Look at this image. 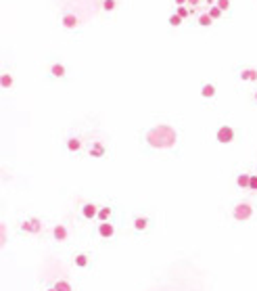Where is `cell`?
<instances>
[{
	"mask_svg": "<svg viewBox=\"0 0 257 291\" xmlns=\"http://www.w3.org/2000/svg\"><path fill=\"white\" fill-rule=\"evenodd\" d=\"M176 13H178L182 19H188V15H190V11H188L186 6H178V8H176Z\"/></svg>",
	"mask_w": 257,
	"mask_h": 291,
	"instance_id": "cell-24",
	"label": "cell"
},
{
	"mask_svg": "<svg viewBox=\"0 0 257 291\" xmlns=\"http://www.w3.org/2000/svg\"><path fill=\"white\" fill-rule=\"evenodd\" d=\"M101 220V222H107V220L111 218V208H101L99 209V216H96Z\"/></svg>",
	"mask_w": 257,
	"mask_h": 291,
	"instance_id": "cell-17",
	"label": "cell"
},
{
	"mask_svg": "<svg viewBox=\"0 0 257 291\" xmlns=\"http://www.w3.org/2000/svg\"><path fill=\"white\" fill-rule=\"evenodd\" d=\"M255 101H257V90H255Z\"/></svg>",
	"mask_w": 257,
	"mask_h": 291,
	"instance_id": "cell-30",
	"label": "cell"
},
{
	"mask_svg": "<svg viewBox=\"0 0 257 291\" xmlns=\"http://www.w3.org/2000/svg\"><path fill=\"white\" fill-rule=\"evenodd\" d=\"M55 289H57V291H72V285H69L67 281H57V283H55Z\"/></svg>",
	"mask_w": 257,
	"mask_h": 291,
	"instance_id": "cell-22",
	"label": "cell"
},
{
	"mask_svg": "<svg viewBox=\"0 0 257 291\" xmlns=\"http://www.w3.org/2000/svg\"><path fill=\"white\" fill-rule=\"evenodd\" d=\"M52 235H55V241H65L67 239V228L63 224H57L55 231H52Z\"/></svg>",
	"mask_w": 257,
	"mask_h": 291,
	"instance_id": "cell-10",
	"label": "cell"
},
{
	"mask_svg": "<svg viewBox=\"0 0 257 291\" xmlns=\"http://www.w3.org/2000/svg\"><path fill=\"white\" fill-rule=\"evenodd\" d=\"M88 153H90V157H103L105 155V145L103 143H94Z\"/></svg>",
	"mask_w": 257,
	"mask_h": 291,
	"instance_id": "cell-12",
	"label": "cell"
},
{
	"mask_svg": "<svg viewBox=\"0 0 257 291\" xmlns=\"http://www.w3.org/2000/svg\"><path fill=\"white\" fill-rule=\"evenodd\" d=\"M21 231H25V233H40L42 231V222L38 218H30V220H25V222L21 224Z\"/></svg>",
	"mask_w": 257,
	"mask_h": 291,
	"instance_id": "cell-4",
	"label": "cell"
},
{
	"mask_svg": "<svg viewBox=\"0 0 257 291\" xmlns=\"http://www.w3.org/2000/svg\"><path fill=\"white\" fill-rule=\"evenodd\" d=\"M249 182H251V174H238L236 184H238L241 189H249Z\"/></svg>",
	"mask_w": 257,
	"mask_h": 291,
	"instance_id": "cell-13",
	"label": "cell"
},
{
	"mask_svg": "<svg viewBox=\"0 0 257 291\" xmlns=\"http://www.w3.org/2000/svg\"><path fill=\"white\" fill-rule=\"evenodd\" d=\"M249 189L257 191V174H251V182H249Z\"/></svg>",
	"mask_w": 257,
	"mask_h": 291,
	"instance_id": "cell-26",
	"label": "cell"
},
{
	"mask_svg": "<svg viewBox=\"0 0 257 291\" xmlns=\"http://www.w3.org/2000/svg\"><path fill=\"white\" fill-rule=\"evenodd\" d=\"M216 6H220L221 11H228V8H230V0H218Z\"/></svg>",
	"mask_w": 257,
	"mask_h": 291,
	"instance_id": "cell-25",
	"label": "cell"
},
{
	"mask_svg": "<svg viewBox=\"0 0 257 291\" xmlns=\"http://www.w3.org/2000/svg\"><path fill=\"white\" fill-rule=\"evenodd\" d=\"M99 209H101V208H96L94 204H86V206L82 208V216L88 218V220H90V218H96V216H99Z\"/></svg>",
	"mask_w": 257,
	"mask_h": 291,
	"instance_id": "cell-5",
	"label": "cell"
},
{
	"mask_svg": "<svg viewBox=\"0 0 257 291\" xmlns=\"http://www.w3.org/2000/svg\"><path fill=\"white\" fill-rule=\"evenodd\" d=\"M199 2H201V0H188V4H190V6H197Z\"/></svg>",
	"mask_w": 257,
	"mask_h": 291,
	"instance_id": "cell-28",
	"label": "cell"
},
{
	"mask_svg": "<svg viewBox=\"0 0 257 291\" xmlns=\"http://www.w3.org/2000/svg\"><path fill=\"white\" fill-rule=\"evenodd\" d=\"M238 76H241V80H245V82H255V80H257V69H253V67H245Z\"/></svg>",
	"mask_w": 257,
	"mask_h": 291,
	"instance_id": "cell-6",
	"label": "cell"
},
{
	"mask_svg": "<svg viewBox=\"0 0 257 291\" xmlns=\"http://www.w3.org/2000/svg\"><path fill=\"white\" fill-rule=\"evenodd\" d=\"M174 2L178 6H186V4H188V0H174Z\"/></svg>",
	"mask_w": 257,
	"mask_h": 291,
	"instance_id": "cell-27",
	"label": "cell"
},
{
	"mask_svg": "<svg viewBox=\"0 0 257 291\" xmlns=\"http://www.w3.org/2000/svg\"><path fill=\"white\" fill-rule=\"evenodd\" d=\"M115 6H117V0H103V8H105L107 13L115 11Z\"/></svg>",
	"mask_w": 257,
	"mask_h": 291,
	"instance_id": "cell-20",
	"label": "cell"
},
{
	"mask_svg": "<svg viewBox=\"0 0 257 291\" xmlns=\"http://www.w3.org/2000/svg\"><path fill=\"white\" fill-rule=\"evenodd\" d=\"M216 138H218V143H221V145L232 143V140H234V128L232 126H221V128H218Z\"/></svg>",
	"mask_w": 257,
	"mask_h": 291,
	"instance_id": "cell-3",
	"label": "cell"
},
{
	"mask_svg": "<svg viewBox=\"0 0 257 291\" xmlns=\"http://www.w3.org/2000/svg\"><path fill=\"white\" fill-rule=\"evenodd\" d=\"M48 291H57V289H55V287H52V289H48Z\"/></svg>",
	"mask_w": 257,
	"mask_h": 291,
	"instance_id": "cell-29",
	"label": "cell"
},
{
	"mask_svg": "<svg viewBox=\"0 0 257 291\" xmlns=\"http://www.w3.org/2000/svg\"><path fill=\"white\" fill-rule=\"evenodd\" d=\"M147 226H148V220L147 218H136L134 220V228H136V231H145Z\"/></svg>",
	"mask_w": 257,
	"mask_h": 291,
	"instance_id": "cell-19",
	"label": "cell"
},
{
	"mask_svg": "<svg viewBox=\"0 0 257 291\" xmlns=\"http://www.w3.org/2000/svg\"><path fill=\"white\" fill-rule=\"evenodd\" d=\"M75 266L77 268H86L88 266V255L86 253H77L75 255Z\"/></svg>",
	"mask_w": 257,
	"mask_h": 291,
	"instance_id": "cell-16",
	"label": "cell"
},
{
	"mask_svg": "<svg viewBox=\"0 0 257 291\" xmlns=\"http://www.w3.org/2000/svg\"><path fill=\"white\" fill-rule=\"evenodd\" d=\"M147 143L155 149H170L176 145V130L167 124H159L147 132Z\"/></svg>",
	"mask_w": 257,
	"mask_h": 291,
	"instance_id": "cell-1",
	"label": "cell"
},
{
	"mask_svg": "<svg viewBox=\"0 0 257 291\" xmlns=\"http://www.w3.org/2000/svg\"><path fill=\"white\" fill-rule=\"evenodd\" d=\"M0 86H2V88H11L13 86V76L11 74H2V78H0Z\"/></svg>",
	"mask_w": 257,
	"mask_h": 291,
	"instance_id": "cell-18",
	"label": "cell"
},
{
	"mask_svg": "<svg viewBox=\"0 0 257 291\" xmlns=\"http://www.w3.org/2000/svg\"><path fill=\"white\" fill-rule=\"evenodd\" d=\"M221 13H224V11H221L220 6H211V8H209V15H211V19H214V21H216V19H220Z\"/></svg>",
	"mask_w": 257,
	"mask_h": 291,
	"instance_id": "cell-23",
	"label": "cell"
},
{
	"mask_svg": "<svg viewBox=\"0 0 257 291\" xmlns=\"http://www.w3.org/2000/svg\"><path fill=\"white\" fill-rule=\"evenodd\" d=\"M50 74L55 76V78H63V76L67 74V69H65V65H63V63H52Z\"/></svg>",
	"mask_w": 257,
	"mask_h": 291,
	"instance_id": "cell-11",
	"label": "cell"
},
{
	"mask_svg": "<svg viewBox=\"0 0 257 291\" xmlns=\"http://www.w3.org/2000/svg\"><path fill=\"white\" fill-rule=\"evenodd\" d=\"M211 23H214V19H211L209 13H203V15L199 17V25H201V28H209Z\"/></svg>",
	"mask_w": 257,
	"mask_h": 291,
	"instance_id": "cell-15",
	"label": "cell"
},
{
	"mask_svg": "<svg viewBox=\"0 0 257 291\" xmlns=\"http://www.w3.org/2000/svg\"><path fill=\"white\" fill-rule=\"evenodd\" d=\"M182 21H184V19H182V17H180L178 13H172V15H170V25H174V28L182 25Z\"/></svg>",
	"mask_w": 257,
	"mask_h": 291,
	"instance_id": "cell-21",
	"label": "cell"
},
{
	"mask_svg": "<svg viewBox=\"0 0 257 291\" xmlns=\"http://www.w3.org/2000/svg\"><path fill=\"white\" fill-rule=\"evenodd\" d=\"M201 96L203 99H214L216 96V86L214 84H203L201 86Z\"/></svg>",
	"mask_w": 257,
	"mask_h": 291,
	"instance_id": "cell-9",
	"label": "cell"
},
{
	"mask_svg": "<svg viewBox=\"0 0 257 291\" xmlns=\"http://www.w3.org/2000/svg\"><path fill=\"white\" fill-rule=\"evenodd\" d=\"M232 216H234V220H238V222H245V220H249L253 216V208L249 204H238L232 211Z\"/></svg>",
	"mask_w": 257,
	"mask_h": 291,
	"instance_id": "cell-2",
	"label": "cell"
},
{
	"mask_svg": "<svg viewBox=\"0 0 257 291\" xmlns=\"http://www.w3.org/2000/svg\"><path fill=\"white\" fill-rule=\"evenodd\" d=\"M99 235H101V237H105V239H109V237H113V235H115L113 224H109V222L99 224Z\"/></svg>",
	"mask_w": 257,
	"mask_h": 291,
	"instance_id": "cell-7",
	"label": "cell"
},
{
	"mask_svg": "<svg viewBox=\"0 0 257 291\" xmlns=\"http://www.w3.org/2000/svg\"><path fill=\"white\" fill-rule=\"evenodd\" d=\"M67 149H69L72 153H77L79 149H82V140H79V138H69V140H67Z\"/></svg>",
	"mask_w": 257,
	"mask_h": 291,
	"instance_id": "cell-14",
	"label": "cell"
},
{
	"mask_svg": "<svg viewBox=\"0 0 257 291\" xmlns=\"http://www.w3.org/2000/svg\"><path fill=\"white\" fill-rule=\"evenodd\" d=\"M63 28H67V30H73V28H77V17L75 15H72V13H67V15H63Z\"/></svg>",
	"mask_w": 257,
	"mask_h": 291,
	"instance_id": "cell-8",
	"label": "cell"
}]
</instances>
